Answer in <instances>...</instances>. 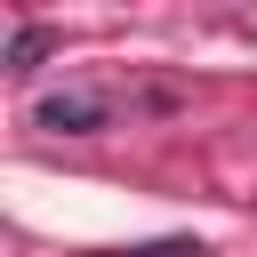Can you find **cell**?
I'll return each mask as SVG.
<instances>
[{"label": "cell", "instance_id": "7a4b0ae2", "mask_svg": "<svg viewBox=\"0 0 257 257\" xmlns=\"http://www.w3.org/2000/svg\"><path fill=\"white\" fill-rule=\"evenodd\" d=\"M56 48V32L48 24H16L8 32V72H40V56Z\"/></svg>", "mask_w": 257, "mask_h": 257}, {"label": "cell", "instance_id": "3957f363", "mask_svg": "<svg viewBox=\"0 0 257 257\" xmlns=\"http://www.w3.org/2000/svg\"><path fill=\"white\" fill-rule=\"evenodd\" d=\"M120 257H201V241L169 233V241H137V249H120Z\"/></svg>", "mask_w": 257, "mask_h": 257}, {"label": "cell", "instance_id": "6da1fadb", "mask_svg": "<svg viewBox=\"0 0 257 257\" xmlns=\"http://www.w3.org/2000/svg\"><path fill=\"white\" fill-rule=\"evenodd\" d=\"M40 128H56V137H96L104 120H112V104L104 96H80V88H64V96H40V112H32Z\"/></svg>", "mask_w": 257, "mask_h": 257}]
</instances>
